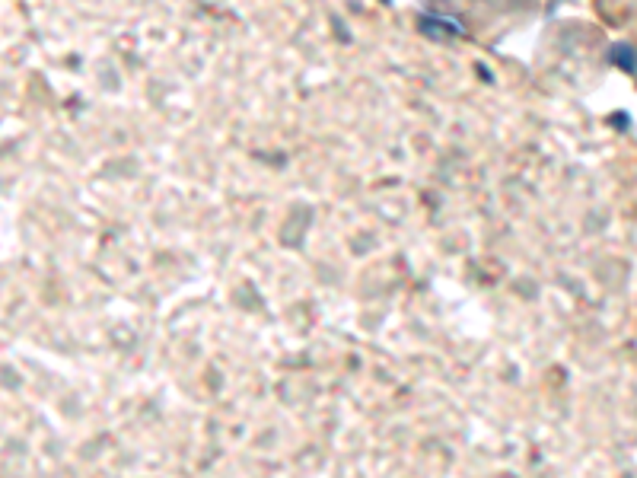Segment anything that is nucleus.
I'll return each instance as SVG.
<instances>
[{
  "label": "nucleus",
  "mask_w": 637,
  "mask_h": 478,
  "mask_svg": "<svg viewBox=\"0 0 637 478\" xmlns=\"http://www.w3.org/2000/svg\"><path fill=\"white\" fill-rule=\"evenodd\" d=\"M421 32L427 39H434V42H450L453 36H459L462 26L459 23H450L446 16H424L421 20Z\"/></svg>",
  "instance_id": "obj_1"
},
{
  "label": "nucleus",
  "mask_w": 637,
  "mask_h": 478,
  "mask_svg": "<svg viewBox=\"0 0 637 478\" xmlns=\"http://www.w3.org/2000/svg\"><path fill=\"white\" fill-rule=\"evenodd\" d=\"M612 61L622 67V71H628V74H634V45L631 42H618L615 48H612Z\"/></svg>",
  "instance_id": "obj_2"
}]
</instances>
